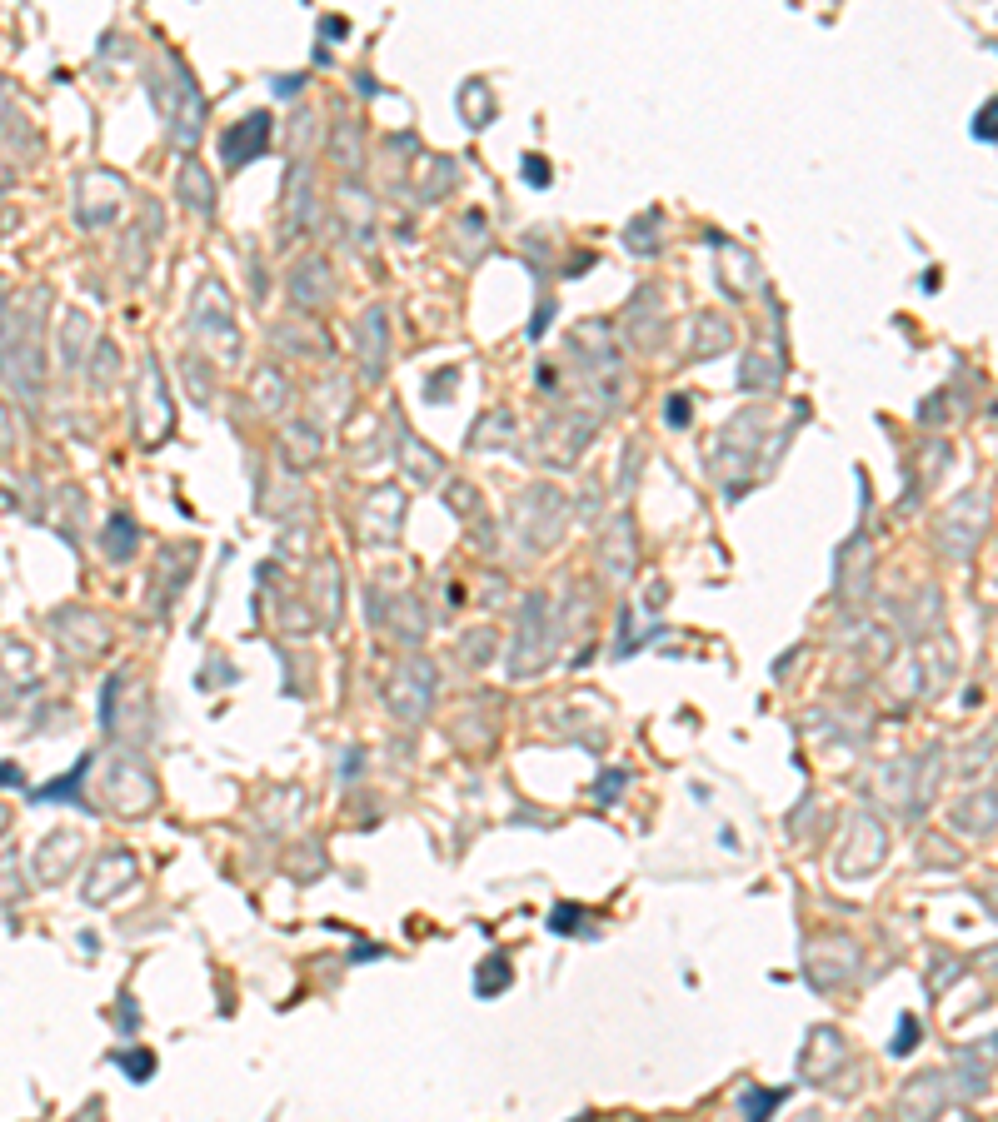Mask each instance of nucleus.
Returning <instances> with one entry per match:
<instances>
[{"label": "nucleus", "mask_w": 998, "mask_h": 1122, "mask_svg": "<svg viewBox=\"0 0 998 1122\" xmlns=\"http://www.w3.org/2000/svg\"><path fill=\"white\" fill-rule=\"evenodd\" d=\"M75 843H80L75 833H50V838H45V848H40V863H35V868H40V878L65 873V868H70V858H75Z\"/></svg>", "instance_id": "nucleus-1"}]
</instances>
